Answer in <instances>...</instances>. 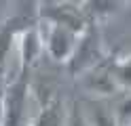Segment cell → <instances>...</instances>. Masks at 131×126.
I'll list each match as a JSON object with an SVG mask.
<instances>
[{
	"label": "cell",
	"instance_id": "cell-1",
	"mask_svg": "<svg viewBox=\"0 0 131 126\" xmlns=\"http://www.w3.org/2000/svg\"><path fill=\"white\" fill-rule=\"evenodd\" d=\"M32 72L19 69L13 80H6L2 92L4 126H30V99H32Z\"/></svg>",
	"mask_w": 131,
	"mask_h": 126
},
{
	"label": "cell",
	"instance_id": "cell-7",
	"mask_svg": "<svg viewBox=\"0 0 131 126\" xmlns=\"http://www.w3.org/2000/svg\"><path fill=\"white\" fill-rule=\"evenodd\" d=\"M80 109H83V118L87 126H118L116 111H114V107L108 105L106 99L91 97L80 103Z\"/></svg>",
	"mask_w": 131,
	"mask_h": 126
},
{
	"label": "cell",
	"instance_id": "cell-14",
	"mask_svg": "<svg viewBox=\"0 0 131 126\" xmlns=\"http://www.w3.org/2000/svg\"><path fill=\"white\" fill-rule=\"evenodd\" d=\"M2 92H4V86H0V126H4V107H2Z\"/></svg>",
	"mask_w": 131,
	"mask_h": 126
},
{
	"label": "cell",
	"instance_id": "cell-9",
	"mask_svg": "<svg viewBox=\"0 0 131 126\" xmlns=\"http://www.w3.org/2000/svg\"><path fill=\"white\" fill-rule=\"evenodd\" d=\"M21 36V30L15 25L9 17L0 25V86L6 84V63L13 53V46L17 44V38Z\"/></svg>",
	"mask_w": 131,
	"mask_h": 126
},
{
	"label": "cell",
	"instance_id": "cell-2",
	"mask_svg": "<svg viewBox=\"0 0 131 126\" xmlns=\"http://www.w3.org/2000/svg\"><path fill=\"white\" fill-rule=\"evenodd\" d=\"M106 57H108V53H106V48H104L100 27H97V23L93 21L78 36L76 48H74V53H72L70 61L66 63V69H68V74L72 76V78L78 80L83 74H87L89 69H93L95 65H100Z\"/></svg>",
	"mask_w": 131,
	"mask_h": 126
},
{
	"label": "cell",
	"instance_id": "cell-11",
	"mask_svg": "<svg viewBox=\"0 0 131 126\" xmlns=\"http://www.w3.org/2000/svg\"><path fill=\"white\" fill-rule=\"evenodd\" d=\"M83 4H85V11L89 15V19L95 21V23H97L100 17H108L114 11H118V6H121V2H102V0H95V2H83Z\"/></svg>",
	"mask_w": 131,
	"mask_h": 126
},
{
	"label": "cell",
	"instance_id": "cell-12",
	"mask_svg": "<svg viewBox=\"0 0 131 126\" xmlns=\"http://www.w3.org/2000/svg\"><path fill=\"white\" fill-rule=\"evenodd\" d=\"M114 111H116L118 126H131V95L127 99H123L121 103L114 107Z\"/></svg>",
	"mask_w": 131,
	"mask_h": 126
},
{
	"label": "cell",
	"instance_id": "cell-8",
	"mask_svg": "<svg viewBox=\"0 0 131 126\" xmlns=\"http://www.w3.org/2000/svg\"><path fill=\"white\" fill-rule=\"evenodd\" d=\"M68 111L70 109H66L63 99L53 97L51 101L38 107L30 126H68Z\"/></svg>",
	"mask_w": 131,
	"mask_h": 126
},
{
	"label": "cell",
	"instance_id": "cell-4",
	"mask_svg": "<svg viewBox=\"0 0 131 126\" xmlns=\"http://www.w3.org/2000/svg\"><path fill=\"white\" fill-rule=\"evenodd\" d=\"M40 36H42V46L47 57L55 63H68L72 53L76 48L78 42V34L59 27V25H51V23H40Z\"/></svg>",
	"mask_w": 131,
	"mask_h": 126
},
{
	"label": "cell",
	"instance_id": "cell-13",
	"mask_svg": "<svg viewBox=\"0 0 131 126\" xmlns=\"http://www.w3.org/2000/svg\"><path fill=\"white\" fill-rule=\"evenodd\" d=\"M68 126H87L85 118H83V109H80V103L74 101L68 111Z\"/></svg>",
	"mask_w": 131,
	"mask_h": 126
},
{
	"label": "cell",
	"instance_id": "cell-5",
	"mask_svg": "<svg viewBox=\"0 0 131 126\" xmlns=\"http://www.w3.org/2000/svg\"><path fill=\"white\" fill-rule=\"evenodd\" d=\"M114 59L116 55H108L100 65H95L93 69H89L78 78L80 86L95 99H108L118 92L116 80H114Z\"/></svg>",
	"mask_w": 131,
	"mask_h": 126
},
{
	"label": "cell",
	"instance_id": "cell-10",
	"mask_svg": "<svg viewBox=\"0 0 131 126\" xmlns=\"http://www.w3.org/2000/svg\"><path fill=\"white\" fill-rule=\"evenodd\" d=\"M114 80H116L118 90H129L131 92V53L125 57L114 59Z\"/></svg>",
	"mask_w": 131,
	"mask_h": 126
},
{
	"label": "cell",
	"instance_id": "cell-6",
	"mask_svg": "<svg viewBox=\"0 0 131 126\" xmlns=\"http://www.w3.org/2000/svg\"><path fill=\"white\" fill-rule=\"evenodd\" d=\"M17 46H19V69L32 72V69H34V65L38 63L40 55L45 53L40 27L26 30V32L17 38Z\"/></svg>",
	"mask_w": 131,
	"mask_h": 126
},
{
	"label": "cell",
	"instance_id": "cell-3",
	"mask_svg": "<svg viewBox=\"0 0 131 126\" xmlns=\"http://www.w3.org/2000/svg\"><path fill=\"white\" fill-rule=\"evenodd\" d=\"M38 17L40 23H51L66 27L74 34H83L93 21L89 19L83 2H55V0H47V2H38Z\"/></svg>",
	"mask_w": 131,
	"mask_h": 126
}]
</instances>
